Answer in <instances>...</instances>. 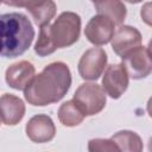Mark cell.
<instances>
[{
  "instance_id": "cell-9",
  "label": "cell",
  "mask_w": 152,
  "mask_h": 152,
  "mask_svg": "<svg viewBox=\"0 0 152 152\" xmlns=\"http://www.w3.org/2000/svg\"><path fill=\"white\" fill-rule=\"evenodd\" d=\"M113 51L122 57L131 50L141 45V33L132 26L120 25L115 31L110 39Z\"/></svg>"
},
{
  "instance_id": "cell-19",
  "label": "cell",
  "mask_w": 152,
  "mask_h": 152,
  "mask_svg": "<svg viewBox=\"0 0 152 152\" xmlns=\"http://www.w3.org/2000/svg\"><path fill=\"white\" fill-rule=\"evenodd\" d=\"M44 0H2V2H5L8 6H12V7H24L27 11L34 8L36 6H38Z\"/></svg>"
},
{
  "instance_id": "cell-12",
  "label": "cell",
  "mask_w": 152,
  "mask_h": 152,
  "mask_svg": "<svg viewBox=\"0 0 152 152\" xmlns=\"http://www.w3.org/2000/svg\"><path fill=\"white\" fill-rule=\"evenodd\" d=\"M25 115L24 101L13 95L4 94L0 97V119L7 126H14L19 124Z\"/></svg>"
},
{
  "instance_id": "cell-14",
  "label": "cell",
  "mask_w": 152,
  "mask_h": 152,
  "mask_svg": "<svg viewBox=\"0 0 152 152\" xmlns=\"http://www.w3.org/2000/svg\"><path fill=\"white\" fill-rule=\"evenodd\" d=\"M84 112L74 99L62 103L58 109V119L61 124L66 127H74L80 125L84 120Z\"/></svg>"
},
{
  "instance_id": "cell-21",
  "label": "cell",
  "mask_w": 152,
  "mask_h": 152,
  "mask_svg": "<svg viewBox=\"0 0 152 152\" xmlns=\"http://www.w3.org/2000/svg\"><path fill=\"white\" fill-rule=\"evenodd\" d=\"M91 1H93V2H96V1H99V0H91Z\"/></svg>"
},
{
  "instance_id": "cell-13",
  "label": "cell",
  "mask_w": 152,
  "mask_h": 152,
  "mask_svg": "<svg viewBox=\"0 0 152 152\" xmlns=\"http://www.w3.org/2000/svg\"><path fill=\"white\" fill-rule=\"evenodd\" d=\"M99 14L109 18L115 25H121L126 18L127 10L121 0H99L94 2Z\"/></svg>"
},
{
  "instance_id": "cell-11",
  "label": "cell",
  "mask_w": 152,
  "mask_h": 152,
  "mask_svg": "<svg viewBox=\"0 0 152 152\" xmlns=\"http://www.w3.org/2000/svg\"><path fill=\"white\" fill-rule=\"evenodd\" d=\"M36 75V69L32 63L20 61L10 65L5 74L6 83L15 90H25Z\"/></svg>"
},
{
  "instance_id": "cell-2",
  "label": "cell",
  "mask_w": 152,
  "mask_h": 152,
  "mask_svg": "<svg viewBox=\"0 0 152 152\" xmlns=\"http://www.w3.org/2000/svg\"><path fill=\"white\" fill-rule=\"evenodd\" d=\"M34 30L28 18L12 12L0 14V57L15 58L31 46Z\"/></svg>"
},
{
  "instance_id": "cell-16",
  "label": "cell",
  "mask_w": 152,
  "mask_h": 152,
  "mask_svg": "<svg viewBox=\"0 0 152 152\" xmlns=\"http://www.w3.org/2000/svg\"><path fill=\"white\" fill-rule=\"evenodd\" d=\"M56 4L53 0H44L42 4L30 10V14L33 18L34 23L38 26L46 25L51 21V19L56 15Z\"/></svg>"
},
{
  "instance_id": "cell-10",
  "label": "cell",
  "mask_w": 152,
  "mask_h": 152,
  "mask_svg": "<svg viewBox=\"0 0 152 152\" xmlns=\"http://www.w3.org/2000/svg\"><path fill=\"white\" fill-rule=\"evenodd\" d=\"M26 135L33 142L43 144L52 140L56 134V127L52 119L45 114L32 116L26 124Z\"/></svg>"
},
{
  "instance_id": "cell-17",
  "label": "cell",
  "mask_w": 152,
  "mask_h": 152,
  "mask_svg": "<svg viewBox=\"0 0 152 152\" xmlns=\"http://www.w3.org/2000/svg\"><path fill=\"white\" fill-rule=\"evenodd\" d=\"M55 51H56V49L53 48V45H52V43L48 36L46 25L40 26L39 36H38V39L36 42V45H34V52L40 57H45V56L53 53Z\"/></svg>"
},
{
  "instance_id": "cell-4",
  "label": "cell",
  "mask_w": 152,
  "mask_h": 152,
  "mask_svg": "<svg viewBox=\"0 0 152 152\" xmlns=\"http://www.w3.org/2000/svg\"><path fill=\"white\" fill-rule=\"evenodd\" d=\"M74 100L80 104L86 116L99 114L107 102L106 93L97 83H82L76 89Z\"/></svg>"
},
{
  "instance_id": "cell-3",
  "label": "cell",
  "mask_w": 152,
  "mask_h": 152,
  "mask_svg": "<svg viewBox=\"0 0 152 152\" xmlns=\"http://www.w3.org/2000/svg\"><path fill=\"white\" fill-rule=\"evenodd\" d=\"M46 31L56 50L71 46L80 38L81 17L75 12H62L53 24H46Z\"/></svg>"
},
{
  "instance_id": "cell-7",
  "label": "cell",
  "mask_w": 152,
  "mask_h": 152,
  "mask_svg": "<svg viewBox=\"0 0 152 152\" xmlns=\"http://www.w3.org/2000/svg\"><path fill=\"white\" fill-rule=\"evenodd\" d=\"M128 87V75L122 63L106 66L102 77V89L112 99H119Z\"/></svg>"
},
{
  "instance_id": "cell-8",
  "label": "cell",
  "mask_w": 152,
  "mask_h": 152,
  "mask_svg": "<svg viewBox=\"0 0 152 152\" xmlns=\"http://www.w3.org/2000/svg\"><path fill=\"white\" fill-rule=\"evenodd\" d=\"M115 31V24L107 17L94 15L84 28L86 38L94 45H104L110 42Z\"/></svg>"
},
{
  "instance_id": "cell-5",
  "label": "cell",
  "mask_w": 152,
  "mask_h": 152,
  "mask_svg": "<svg viewBox=\"0 0 152 152\" xmlns=\"http://www.w3.org/2000/svg\"><path fill=\"white\" fill-rule=\"evenodd\" d=\"M121 58L128 77H132L133 80H141L151 74V53L147 46L140 45L124 55Z\"/></svg>"
},
{
  "instance_id": "cell-15",
  "label": "cell",
  "mask_w": 152,
  "mask_h": 152,
  "mask_svg": "<svg viewBox=\"0 0 152 152\" xmlns=\"http://www.w3.org/2000/svg\"><path fill=\"white\" fill-rule=\"evenodd\" d=\"M110 139L115 142L119 151L140 152L142 150V140L135 132L120 131V132L115 133Z\"/></svg>"
},
{
  "instance_id": "cell-22",
  "label": "cell",
  "mask_w": 152,
  "mask_h": 152,
  "mask_svg": "<svg viewBox=\"0 0 152 152\" xmlns=\"http://www.w3.org/2000/svg\"><path fill=\"white\" fill-rule=\"evenodd\" d=\"M1 2H2V0H0V4H1Z\"/></svg>"
},
{
  "instance_id": "cell-20",
  "label": "cell",
  "mask_w": 152,
  "mask_h": 152,
  "mask_svg": "<svg viewBox=\"0 0 152 152\" xmlns=\"http://www.w3.org/2000/svg\"><path fill=\"white\" fill-rule=\"evenodd\" d=\"M124 1H127L129 4H138V2H141L142 0H124Z\"/></svg>"
},
{
  "instance_id": "cell-6",
  "label": "cell",
  "mask_w": 152,
  "mask_h": 152,
  "mask_svg": "<svg viewBox=\"0 0 152 152\" xmlns=\"http://www.w3.org/2000/svg\"><path fill=\"white\" fill-rule=\"evenodd\" d=\"M106 66V51L101 48H91L82 55L78 62V74L83 80L95 81L103 74Z\"/></svg>"
},
{
  "instance_id": "cell-23",
  "label": "cell",
  "mask_w": 152,
  "mask_h": 152,
  "mask_svg": "<svg viewBox=\"0 0 152 152\" xmlns=\"http://www.w3.org/2000/svg\"><path fill=\"white\" fill-rule=\"evenodd\" d=\"M0 121H1V119H0Z\"/></svg>"
},
{
  "instance_id": "cell-1",
  "label": "cell",
  "mask_w": 152,
  "mask_h": 152,
  "mask_svg": "<svg viewBox=\"0 0 152 152\" xmlns=\"http://www.w3.org/2000/svg\"><path fill=\"white\" fill-rule=\"evenodd\" d=\"M71 86V72L63 62L46 65L42 72L34 75L24 90L25 100L32 106H48L62 100Z\"/></svg>"
},
{
  "instance_id": "cell-18",
  "label": "cell",
  "mask_w": 152,
  "mask_h": 152,
  "mask_svg": "<svg viewBox=\"0 0 152 152\" xmlns=\"http://www.w3.org/2000/svg\"><path fill=\"white\" fill-rule=\"evenodd\" d=\"M90 152H104V151H119L118 146L112 139H91L88 144Z\"/></svg>"
}]
</instances>
